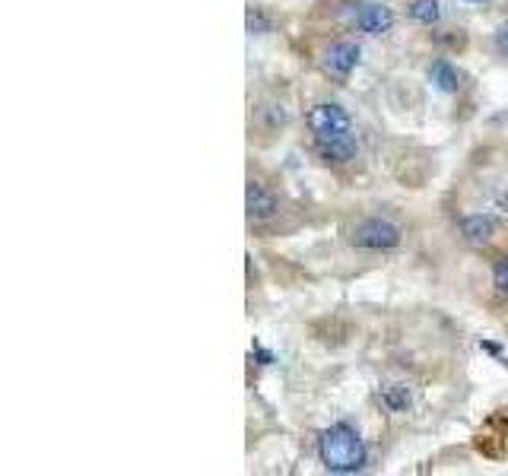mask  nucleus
Listing matches in <instances>:
<instances>
[{
    "instance_id": "nucleus-10",
    "label": "nucleus",
    "mask_w": 508,
    "mask_h": 476,
    "mask_svg": "<svg viewBox=\"0 0 508 476\" xmlns=\"http://www.w3.org/2000/svg\"><path fill=\"white\" fill-rule=\"evenodd\" d=\"M426 74H429V83H433L439 92H457L464 86L461 70H457L451 61H445V58H439V61L429 64V70H426Z\"/></svg>"
},
{
    "instance_id": "nucleus-3",
    "label": "nucleus",
    "mask_w": 508,
    "mask_h": 476,
    "mask_svg": "<svg viewBox=\"0 0 508 476\" xmlns=\"http://www.w3.org/2000/svg\"><path fill=\"white\" fill-rule=\"evenodd\" d=\"M309 128L315 134V140H321V137H343L353 134V118L337 102H318V105L309 108Z\"/></svg>"
},
{
    "instance_id": "nucleus-5",
    "label": "nucleus",
    "mask_w": 508,
    "mask_h": 476,
    "mask_svg": "<svg viewBox=\"0 0 508 476\" xmlns=\"http://www.w3.org/2000/svg\"><path fill=\"white\" fill-rule=\"evenodd\" d=\"M245 210H248L251 222H267L277 216L280 204H277V194H273L264 182H254V178H251L248 188H245Z\"/></svg>"
},
{
    "instance_id": "nucleus-4",
    "label": "nucleus",
    "mask_w": 508,
    "mask_h": 476,
    "mask_svg": "<svg viewBox=\"0 0 508 476\" xmlns=\"http://www.w3.org/2000/svg\"><path fill=\"white\" fill-rule=\"evenodd\" d=\"M359 45L356 42H347V38H340V42H334V45H327L324 54H321V64H324V70L331 76H337V80H347L353 70L359 67Z\"/></svg>"
},
{
    "instance_id": "nucleus-9",
    "label": "nucleus",
    "mask_w": 508,
    "mask_h": 476,
    "mask_svg": "<svg viewBox=\"0 0 508 476\" xmlns=\"http://www.w3.org/2000/svg\"><path fill=\"white\" fill-rule=\"evenodd\" d=\"M379 401L387 413H407L413 407V391H410L407 381H385L379 387Z\"/></svg>"
},
{
    "instance_id": "nucleus-8",
    "label": "nucleus",
    "mask_w": 508,
    "mask_h": 476,
    "mask_svg": "<svg viewBox=\"0 0 508 476\" xmlns=\"http://www.w3.org/2000/svg\"><path fill=\"white\" fill-rule=\"evenodd\" d=\"M457 232H461V238L467 245H489L496 235V222L489 220V216H483V213H471V216L461 220Z\"/></svg>"
},
{
    "instance_id": "nucleus-6",
    "label": "nucleus",
    "mask_w": 508,
    "mask_h": 476,
    "mask_svg": "<svg viewBox=\"0 0 508 476\" xmlns=\"http://www.w3.org/2000/svg\"><path fill=\"white\" fill-rule=\"evenodd\" d=\"M315 150H318V156L324 159V162H331V166H347V162L356 159L359 144H356V134L321 137V140H315Z\"/></svg>"
},
{
    "instance_id": "nucleus-14",
    "label": "nucleus",
    "mask_w": 508,
    "mask_h": 476,
    "mask_svg": "<svg viewBox=\"0 0 508 476\" xmlns=\"http://www.w3.org/2000/svg\"><path fill=\"white\" fill-rule=\"evenodd\" d=\"M496 48H499L502 58H508V23L496 29Z\"/></svg>"
},
{
    "instance_id": "nucleus-13",
    "label": "nucleus",
    "mask_w": 508,
    "mask_h": 476,
    "mask_svg": "<svg viewBox=\"0 0 508 476\" xmlns=\"http://www.w3.org/2000/svg\"><path fill=\"white\" fill-rule=\"evenodd\" d=\"M493 286H496V293L508 295V254L496 261V267H493Z\"/></svg>"
},
{
    "instance_id": "nucleus-7",
    "label": "nucleus",
    "mask_w": 508,
    "mask_h": 476,
    "mask_svg": "<svg viewBox=\"0 0 508 476\" xmlns=\"http://www.w3.org/2000/svg\"><path fill=\"white\" fill-rule=\"evenodd\" d=\"M356 29L365 35H385L395 29V13L385 4H363L356 13Z\"/></svg>"
},
{
    "instance_id": "nucleus-15",
    "label": "nucleus",
    "mask_w": 508,
    "mask_h": 476,
    "mask_svg": "<svg viewBox=\"0 0 508 476\" xmlns=\"http://www.w3.org/2000/svg\"><path fill=\"white\" fill-rule=\"evenodd\" d=\"M471 4H480V0H471Z\"/></svg>"
},
{
    "instance_id": "nucleus-12",
    "label": "nucleus",
    "mask_w": 508,
    "mask_h": 476,
    "mask_svg": "<svg viewBox=\"0 0 508 476\" xmlns=\"http://www.w3.org/2000/svg\"><path fill=\"white\" fill-rule=\"evenodd\" d=\"M273 29V20L264 13L261 7H251L248 10V32L251 35H267Z\"/></svg>"
},
{
    "instance_id": "nucleus-1",
    "label": "nucleus",
    "mask_w": 508,
    "mask_h": 476,
    "mask_svg": "<svg viewBox=\"0 0 508 476\" xmlns=\"http://www.w3.org/2000/svg\"><path fill=\"white\" fill-rule=\"evenodd\" d=\"M318 454L324 470L331 473H359L369 461L365 454V441L359 439V432L347 423H334L331 429L321 432Z\"/></svg>"
},
{
    "instance_id": "nucleus-11",
    "label": "nucleus",
    "mask_w": 508,
    "mask_h": 476,
    "mask_svg": "<svg viewBox=\"0 0 508 476\" xmlns=\"http://www.w3.org/2000/svg\"><path fill=\"white\" fill-rule=\"evenodd\" d=\"M410 20L419 26H435L442 20V4L439 0H410L407 7Z\"/></svg>"
},
{
    "instance_id": "nucleus-2",
    "label": "nucleus",
    "mask_w": 508,
    "mask_h": 476,
    "mask_svg": "<svg viewBox=\"0 0 508 476\" xmlns=\"http://www.w3.org/2000/svg\"><path fill=\"white\" fill-rule=\"evenodd\" d=\"M401 238V226H395L391 220H381V216H369V220L356 222L353 232H349V242L363 251H395Z\"/></svg>"
}]
</instances>
